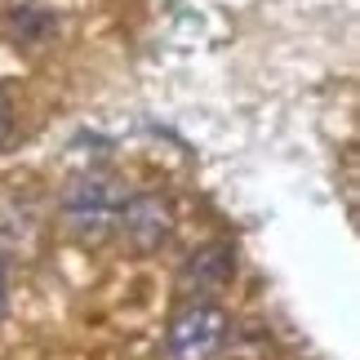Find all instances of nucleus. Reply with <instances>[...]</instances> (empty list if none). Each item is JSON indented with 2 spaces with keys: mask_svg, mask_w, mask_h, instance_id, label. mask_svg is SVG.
I'll return each instance as SVG.
<instances>
[{
  "mask_svg": "<svg viewBox=\"0 0 360 360\" xmlns=\"http://www.w3.org/2000/svg\"><path fill=\"white\" fill-rule=\"evenodd\" d=\"M120 205H124V191L116 187V178H107V174H80L63 191V223H67V231H72L76 240L103 245L116 231Z\"/></svg>",
  "mask_w": 360,
  "mask_h": 360,
  "instance_id": "nucleus-1",
  "label": "nucleus"
},
{
  "mask_svg": "<svg viewBox=\"0 0 360 360\" xmlns=\"http://www.w3.org/2000/svg\"><path fill=\"white\" fill-rule=\"evenodd\" d=\"M231 338V321L218 302L191 298L187 307L174 311L169 329H165V347L169 360H218Z\"/></svg>",
  "mask_w": 360,
  "mask_h": 360,
  "instance_id": "nucleus-2",
  "label": "nucleus"
},
{
  "mask_svg": "<svg viewBox=\"0 0 360 360\" xmlns=\"http://www.w3.org/2000/svg\"><path fill=\"white\" fill-rule=\"evenodd\" d=\"M116 231L124 236V245L134 254H156L160 245H169L174 236V205L156 196V191H138V196H124Z\"/></svg>",
  "mask_w": 360,
  "mask_h": 360,
  "instance_id": "nucleus-3",
  "label": "nucleus"
},
{
  "mask_svg": "<svg viewBox=\"0 0 360 360\" xmlns=\"http://www.w3.org/2000/svg\"><path fill=\"white\" fill-rule=\"evenodd\" d=\"M9 307V271H5V262H0V316H5Z\"/></svg>",
  "mask_w": 360,
  "mask_h": 360,
  "instance_id": "nucleus-6",
  "label": "nucleus"
},
{
  "mask_svg": "<svg viewBox=\"0 0 360 360\" xmlns=\"http://www.w3.org/2000/svg\"><path fill=\"white\" fill-rule=\"evenodd\" d=\"M9 124H13V107H9V94L0 89V143L9 138Z\"/></svg>",
  "mask_w": 360,
  "mask_h": 360,
  "instance_id": "nucleus-5",
  "label": "nucleus"
},
{
  "mask_svg": "<svg viewBox=\"0 0 360 360\" xmlns=\"http://www.w3.org/2000/svg\"><path fill=\"white\" fill-rule=\"evenodd\" d=\"M231 276H236V249L227 240H205L178 262V289H183L187 298L210 302L218 289L231 285Z\"/></svg>",
  "mask_w": 360,
  "mask_h": 360,
  "instance_id": "nucleus-4",
  "label": "nucleus"
}]
</instances>
